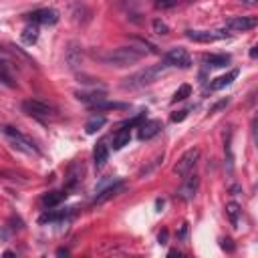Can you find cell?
Instances as JSON below:
<instances>
[{
	"instance_id": "1",
	"label": "cell",
	"mask_w": 258,
	"mask_h": 258,
	"mask_svg": "<svg viewBox=\"0 0 258 258\" xmlns=\"http://www.w3.org/2000/svg\"><path fill=\"white\" fill-rule=\"evenodd\" d=\"M167 69H169V64H167L165 60L159 62V64L145 67V69H141V71H137V73H133V75H129V77H125L123 83H121V87H123V89H141V87H149V85H153Z\"/></svg>"
},
{
	"instance_id": "2",
	"label": "cell",
	"mask_w": 258,
	"mask_h": 258,
	"mask_svg": "<svg viewBox=\"0 0 258 258\" xmlns=\"http://www.w3.org/2000/svg\"><path fill=\"white\" fill-rule=\"evenodd\" d=\"M145 54V48H137V46H117V48H111L109 52H105L101 56V60L109 67H129V64H135L143 58Z\"/></svg>"
},
{
	"instance_id": "3",
	"label": "cell",
	"mask_w": 258,
	"mask_h": 258,
	"mask_svg": "<svg viewBox=\"0 0 258 258\" xmlns=\"http://www.w3.org/2000/svg\"><path fill=\"white\" fill-rule=\"evenodd\" d=\"M0 133H2L4 137H8V139L14 143V147H16L18 151H24V153H38L34 141H30L26 135H22L16 127H12V125H2V127H0Z\"/></svg>"
},
{
	"instance_id": "4",
	"label": "cell",
	"mask_w": 258,
	"mask_h": 258,
	"mask_svg": "<svg viewBox=\"0 0 258 258\" xmlns=\"http://www.w3.org/2000/svg\"><path fill=\"white\" fill-rule=\"evenodd\" d=\"M22 111H24L26 115L34 117V119H40V121H46V119H50V117L54 115L52 107H48L46 103L36 101V99H26V101H22Z\"/></svg>"
},
{
	"instance_id": "5",
	"label": "cell",
	"mask_w": 258,
	"mask_h": 258,
	"mask_svg": "<svg viewBox=\"0 0 258 258\" xmlns=\"http://www.w3.org/2000/svg\"><path fill=\"white\" fill-rule=\"evenodd\" d=\"M198 157H200V149H198V147L187 149V151L179 157V161L175 163L173 173H175V175H179V177L187 175L189 171H194V167H196V163H198Z\"/></svg>"
},
{
	"instance_id": "6",
	"label": "cell",
	"mask_w": 258,
	"mask_h": 258,
	"mask_svg": "<svg viewBox=\"0 0 258 258\" xmlns=\"http://www.w3.org/2000/svg\"><path fill=\"white\" fill-rule=\"evenodd\" d=\"M165 62L169 67H179V69H189L191 67V56L185 48L181 46H173L165 52Z\"/></svg>"
},
{
	"instance_id": "7",
	"label": "cell",
	"mask_w": 258,
	"mask_h": 258,
	"mask_svg": "<svg viewBox=\"0 0 258 258\" xmlns=\"http://www.w3.org/2000/svg\"><path fill=\"white\" fill-rule=\"evenodd\" d=\"M26 20L32 24H56L58 22V12L54 8H38L26 14Z\"/></svg>"
},
{
	"instance_id": "8",
	"label": "cell",
	"mask_w": 258,
	"mask_h": 258,
	"mask_svg": "<svg viewBox=\"0 0 258 258\" xmlns=\"http://www.w3.org/2000/svg\"><path fill=\"white\" fill-rule=\"evenodd\" d=\"M258 24V18L256 16H232L226 20V28L228 30H234V32H246V30H252L256 28Z\"/></svg>"
},
{
	"instance_id": "9",
	"label": "cell",
	"mask_w": 258,
	"mask_h": 258,
	"mask_svg": "<svg viewBox=\"0 0 258 258\" xmlns=\"http://www.w3.org/2000/svg\"><path fill=\"white\" fill-rule=\"evenodd\" d=\"M183 177H185V181L179 185V189H177V198L189 202V200H194V196H196V191H198L200 177H198L196 173H191V171H189L187 175H183Z\"/></svg>"
},
{
	"instance_id": "10",
	"label": "cell",
	"mask_w": 258,
	"mask_h": 258,
	"mask_svg": "<svg viewBox=\"0 0 258 258\" xmlns=\"http://www.w3.org/2000/svg\"><path fill=\"white\" fill-rule=\"evenodd\" d=\"M185 36L194 42H214V40L226 38L228 34L224 30H185Z\"/></svg>"
},
{
	"instance_id": "11",
	"label": "cell",
	"mask_w": 258,
	"mask_h": 258,
	"mask_svg": "<svg viewBox=\"0 0 258 258\" xmlns=\"http://www.w3.org/2000/svg\"><path fill=\"white\" fill-rule=\"evenodd\" d=\"M64 60H67V67L71 71H77L83 64V50H81V46L77 42H71L69 44V48L64 52Z\"/></svg>"
},
{
	"instance_id": "12",
	"label": "cell",
	"mask_w": 258,
	"mask_h": 258,
	"mask_svg": "<svg viewBox=\"0 0 258 258\" xmlns=\"http://www.w3.org/2000/svg\"><path fill=\"white\" fill-rule=\"evenodd\" d=\"M137 129H139V131H137L139 139H141V141H149V139H153L155 135H159L163 127H161L159 121H145V123H139Z\"/></svg>"
},
{
	"instance_id": "13",
	"label": "cell",
	"mask_w": 258,
	"mask_h": 258,
	"mask_svg": "<svg viewBox=\"0 0 258 258\" xmlns=\"http://www.w3.org/2000/svg\"><path fill=\"white\" fill-rule=\"evenodd\" d=\"M123 187H125V183H123L121 179H115L113 183H109L107 187H101V189L97 191V196H95V204H103L105 200H109V198L117 196Z\"/></svg>"
},
{
	"instance_id": "14",
	"label": "cell",
	"mask_w": 258,
	"mask_h": 258,
	"mask_svg": "<svg viewBox=\"0 0 258 258\" xmlns=\"http://www.w3.org/2000/svg\"><path fill=\"white\" fill-rule=\"evenodd\" d=\"M93 161H95V167L97 169H101V167L107 165V161H109V147H107L105 141H99L95 145V149H93Z\"/></svg>"
},
{
	"instance_id": "15",
	"label": "cell",
	"mask_w": 258,
	"mask_h": 258,
	"mask_svg": "<svg viewBox=\"0 0 258 258\" xmlns=\"http://www.w3.org/2000/svg\"><path fill=\"white\" fill-rule=\"evenodd\" d=\"M67 200V191H60V189H54V191H48V194H44L42 198H40V204L46 208V210H50V208H56L60 202H64Z\"/></svg>"
},
{
	"instance_id": "16",
	"label": "cell",
	"mask_w": 258,
	"mask_h": 258,
	"mask_svg": "<svg viewBox=\"0 0 258 258\" xmlns=\"http://www.w3.org/2000/svg\"><path fill=\"white\" fill-rule=\"evenodd\" d=\"M238 75H240V71H238V69H232L230 73H226V75H222V77L214 79V83H210V89H212V91H220V89H224V87L232 85V83L238 79Z\"/></svg>"
},
{
	"instance_id": "17",
	"label": "cell",
	"mask_w": 258,
	"mask_h": 258,
	"mask_svg": "<svg viewBox=\"0 0 258 258\" xmlns=\"http://www.w3.org/2000/svg\"><path fill=\"white\" fill-rule=\"evenodd\" d=\"M131 139V129L127 125H123L115 135H113V149H123Z\"/></svg>"
},
{
	"instance_id": "18",
	"label": "cell",
	"mask_w": 258,
	"mask_h": 258,
	"mask_svg": "<svg viewBox=\"0 0 258 258\" xmlns=\"http://www.w3.org/2000/svg\"><path fill=\"white\" fill-rule=\"evenodd\" d=\"M20 40L24 42V44H34L36 40H38V26L36 24H28V26H24L22 28V32H20Z\"/></svg>"
},
{
	"instance_id": "19",
	"label": "cell",
	"mask_w": 258,
	"mask_h": 258,
	"mask_svg": "<svg viewBox=\"0 0 258 258\" xmlns=\"http://www.w3.org/2000/svg\"><path fill=\"white\" fill-rule=\"evenodd\" d=\"M230 62V56L228 54H206L204 56V64L206 67H214V69H222Z\"/></svg>"
},
{
	"instance_id": "20",
	"label": "cell",
	"mask_w": 258,
	"mask_h": 258,
	"mask_svg": "<svg viewBox=\"0 0 258 258\" xmlns=\"http://www.w3.org/2000/svg\"><path fill=\"white\" fill-rule=\"evenodd\" d=\"M93 111H111V109H127V103H117V101H107V99H101L97 101L95 105H91Z\"/></svg>"
},
{
	"instance_id": "21",
	"label": "cell",
	"mask_w": 258,
	"mask_h": 258,
	"mask_svg": "<svg viewBox=\"0 0 258 258\" xmlns=\"http://www.w3.org/2000/svg\"><path fill=\"white\" fill-rule=\"evenodd\" d=\"M226 214H228V220H230V224H232L234 228H238V222H240V214H242L240 206H238L236 202H230V204H226Z\"/></svg>"
},
{
	"instance_id": "22",
	"label": "cell",
	"mask_w": 258,
	"mask_h": 258,
	"mask_svg": "<svg viewBox=\"0 0 258 258\" xmlns=\"http://www.w3.org/2000/svg\"><path fill=\"white\" fill-rule=\"evenodd\" d=\"M107 123V119L103 117V115H95V117H91L89 121H87V125H85V131L89 133V135H93V133H97L103 125Z\"/></svg>"
},
{
	"instance_id": "23",
	"label": "cell",
	"mask_w": 258,
	"mask_h": 258,
	"mask_svg": "<svg viewBox=\"0 0 258 258\" xmlns=\"http://www.w3.org/2000/svg\"><path fill=\"white\" fill-rule=\"evenodd\" d=\"M0 83L6 85V87H14L16 85L14 79H12V75L8 73V64L6 62H0Z\"/></svg>"
},
{
	"instance_id": "24",
	"label": "cell",
	"mask_w": 258,
	"mask_h": 258,
	"mask_svg": "<svg viewBox=\"0 0 258 258\" xmlns=\"http://www.w3.org/2000/svg\"><path fill=\"white\" fill-rule=\"evenodd\" d=\"M189 93H191V87L189 85H181L175 93H173V97H171V103H177V101H183V99H187L189 97Z\"/></svg>"
},
{
	"instance_id": "25",
	"label": "cell",
	"mask_w": 258,
	"mask_h": 258,
	"mask_svg": "<svg viewBox=\"0 0 258 258\" xmlns=\"http://www.w3.org/2000/svg\"><path fill=\"white\" fill-rule=\"evenodd\" d=\"M153 30H155L157 34H167V32H169L167 24H165V22H161L159 18H155V20H153Z\"/></svg>"
},
{
	"instance_id": "26",
	"label": "cell",
	"mask_w": 258,
	"mask_h": 258,
	"mask_svg": "<svg viewBox=\"0 0 258 258\" xmlns=\"http://www.w3.org/2000/svg\"><path fill=\"white\" fill-rule=\"evenodd\" d=\"M187 117V109H181V111H175L173 115H171V121L173 123H179V121H183Z\"/></svg>"
},
{
	"instance_id": "27",
	"label": "cell",
	"mask_w": 258,
	"mask_h": 258,
	"mask_svg": "<svg viewBox=\"0 0 258 258\" xmlns=\"http://www.w3.org/2000/svg\"><path fill=\"white\" fill-rule=\"evenodd\" d=\"M177 0H153V6L155 8H169V6H173Z\"/></svg>"
},
{
	"instance_id": "28",
	"label": "cell",
	"mask_w": 258,
	"mask_h": 258,
	"mask_svg": "<svg viewBox=\"0 0 258 258\" xmlns=\"http://www.w3.org/2000/svg\"><path fill=\"white\" fill-rule=\"evenodd\" d=\"M228 103H230V99H224V101H220V103H216V105L212 107V113H214V111H218V109H222V107H226Z\"/></svg>"
},
{
	"instance_id": "29",
	"label": "cell",
	"mask_w": 258,
	"mask_h": 258,
	"mask_svg": "<svg viewBox=\"0 0 258 258\" xmlns=\"http://www.w3.org/2000/svg\"><path fill=\"white\" fill-rule=\"evenodd\" d=\"M185 236H187V224H181V230H179L177 238H179V240H185Z\"/></svg>"
},
{
	"instance_id": "30",
	"label": "cell",
	"mask_w": 258,
	"mask_h": 258,
	"mask_svg": "<svg viewBox=\"0 0 258 258\" xmlns=\"http://www.w3.org/2000/svg\"><path fill=\"white\" fill-rule=\"evenodd\" d=\"M222 248H224V250H228V252H232V250H234L232 240H222Z\"/></svg>"
},
{
	"instance_id": "31",
	"label": "cell",
	"mask_w": 258,
	"mask_h": 258,
	"mask_svg": "<svg viewBox=\"0 0 258 258\" xmlns=\"http://www.w3.org/2000/svg\"><path fill=\"white\" fill-rule=\"evenodd\" d=\"M157 240H159V244H165L167 242V230H161L159 236H157Z\"/></svg>"
},
{
	"instance_id": "32",
	"label": "cell",
	"mask_w": 258,
	"mask_h": 258,
	"mask_svg": "<svg viewBox=\"0 0 258 258\" xmlns=\"http://www.w3.org/2000/svg\"><path fill=\"white\" fill-rule=\"evenodd\" d=\"M242 4H246V6H256V0H240Z\"/></svg>"
},
{
	"instance_id": "33",
	"label": "cell",
	"mask_w": 258,
	"mask_h": 258,
	"mask_svg": "<svg viewBox=\"0 0 258 258\" xmlns=\"http://www.w3.org/2000/svg\"><path fill=\"white\" fill-rule=\"evenodd\" d=\"M167 254H169V256H177V258H179V256H181V252H179V250H169V252H167Z\"/></svg>"
},
{
	"instance_id": "34",
	"label": "cell",
	"mask_w": 258,
	"mask_h": 258,
	"mask_svg": "<svg viewBox=\"0 0 258 258\" xmlns=\"http://www.w3.org/2000/svg\"><path fill=\"white\" fill-rule=\"evenodd\" d=\"M256 54H258V50H256V46H252V50H250V56H252V58H256Z\"/></svg>"
},
{
	"instance_id": "35",
	"label": "cell",
	"mask_w": 258,
	"mask_h": 258,
	"mask_svg": "<svg viewBox=\"0 0 258 258\" xmlns=\"http://www.w3.org/2000/svg\"><path fill=\"white\" fill-rule=\"evenodd\" d=\"M0 52H2V46H0Z\"/></svg>"
}]
</instances>
